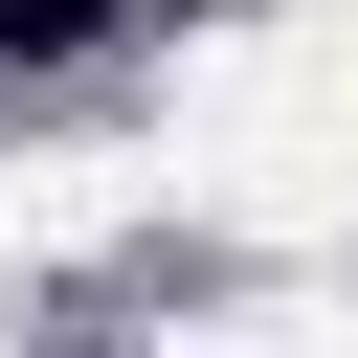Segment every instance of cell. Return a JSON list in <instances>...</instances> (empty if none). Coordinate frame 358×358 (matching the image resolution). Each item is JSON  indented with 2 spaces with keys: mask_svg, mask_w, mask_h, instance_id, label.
I'll return each instance as SVG.
<instances>
[{
  "mask_svg": "<svg viewBox=\"0 0 358 358\" xmlns=\"http://www.w3.org/2000/svg\"><path fill=\"white\" fill-rule=\"evenodd\" d=\"M112 45V0H0V67H90Z\"/></svg>",
  "mask_w": 358,
  "mask_h": 358,
  "instance_id": "6da1fadb",
  "label": "cell"
},
{
  "mask_svg": "<svg viewBox=\"0 0 358 358\" xmlns=\"http://www.w3.org/2000/svg\"><path fill=\"white\" fill-rule=\"evenodd\" d=\"M179 22H268V0H179Z\"/></svg>",
  "mask_w": 358,
  "mask_h": 358,
  "instance_id": "7a4b0ae2",
  "label": "cell"
}]
</instances>
